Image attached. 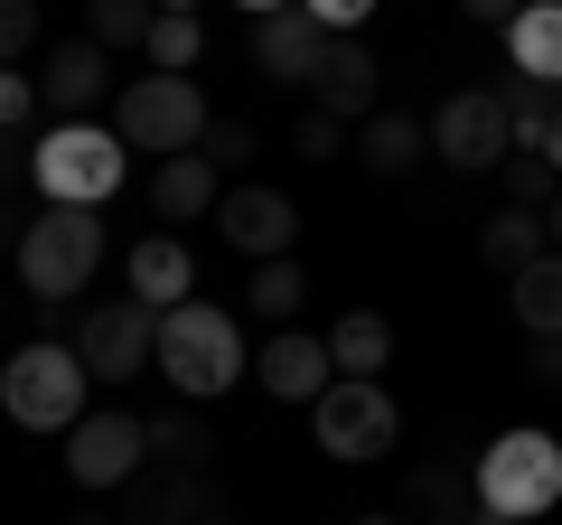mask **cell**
<instances>
[{
    "label": "cell",
    "mask_w": 562,
    "mask_h": 525,
    "mask_svg": "<svg viewBox=\"0 0 562 525\" xmlns=\"http://www.w3.org/2000/svg\"><path fill=\"white\" fill-rule=\"evenodd\" d=\"M357 160L375 169V179H403V169L431 160V122H413V113H375V122H357Z\"/></svg>",
    "instance_id": "d6986e66"
},
{
    "label": "cell",
    "mask_w": 562,
    "mask_h": 525,
    "mask_svg": "<svg viewBox=\"0 0 562 525\" xmlns=\"http://www.w3.org/2000/svg\"><path fill=\"white\" fill-rule=\"evenodd\" d=\"M543 160H553V169H562V122H553V132H543Z\"/></svg>",
    "instance_id": "b9f144b4"
},
{
    "label": "cell",
    "mask_w": 562,
    "mask_h": 525,
    "mask_svg": "<svg viewBox=\"0 0 562 525\" xmlns=\"http://www.w3.org/2000/svg\"><path fill=\"white\" fill-rule=\"evenodd\" d=\"M328 357H338V376H384V357H394V328H384L375 310H347V320L328 328Z\"/></svg>",
    "instance_id": "d4e9b609"
},
{
    "label": "cell",
    "mask_w": 562,
    "mask_h": 525,
    "mask_svg": "<svg viewBox=\"0 0 562 525\" xmlns=\"http://www.w3.org/2000/svg\"><path fill=\"white\" fill-rule=\"evenodd\" d=\"M497 179H506V206H535V216H543V206H553V188H562V169L543 160V150H506Z\"/></svg>",
    "instance_id": "f1b7e54d"
},
{
    "label": "cell",
    "mask_w": 562,
    "mask_h": 525,
    "mask_svg": "<svg viewBox=\"0 0 562 525\" xmlns=\"http://www.w3.org/2000/svg\"><path fill=\"white\" fill-rule=\"evenodd\" d=\"M469 525H516V516H497V506H479V516H469Z\"/></svg>",
    "instance_id": "7bdbcfd3"
},
{
    "label": "cell",
    "mask_w": 562,
    "mask_h": 525,
    "mask_svg": "<svg viewBox=\"0 0 562 525\" xmlns=\"http://www.w3.org/2000/svg\"><path fill=\"white\" fill-rule=\"evenodd\" d=\"M216 198H225V169L206 160V150H179V160H160V179H150V206H160L169 225L216 216Z\"/></svg>",
    "instance_id": "e0dca14e"
},
{
    "label": "cell",
    "mask_w": 562,
    "mask_h": 525,
    "mask_svg": "<svg viewBox=\"0 0 562 525\" xmlns=\"http://www.w3.org/2000/svg\"><path fill=\"white\" fill-rule=\"evenodd\" d=\"M160 0H85V38L94 47H150Z\"/></svg>",
    "instance_id": "484cf974"
},
{
    "label": "cell",
    "mask_w": 562,
    "mask_h": 525,
    "mask_svg": "<svg viewBox=\"0 0 562 525\" xmlns=\"http://www.w3.org/2000/svg\"><path fill=\"white\" fill-rule=\"evenodd\" d=\"M479 254L497 262L506 282H516L525 262H543V254H553V235H543V216H535V206H497V216H487V235H479Z\"/></svg>",
    "instance_id": "603a6c76"
},
{
    "label": "cell",
    "mask_w": 562,
    "mask_h": 525,
    "mask_svg": "<svg viewBox=\"0 0 562 525\" xmlns=\"http://www.w3.org/2000/svg\"><path fill=\"white\" fill-rule=\"evenodd\" d=\"M301 301H310V272H301L291 254H281V262H262V272H254V291H244V310H254V320H272V328H291V310H301Z\"/></svg>",
    "instance_id": "4316f807"
},
{
    "label": "cell",
    "mask_w": 562,
    "mask_h": 525,
    "mask_svg": "<svg viewBox=\"0 0 562 525\" xmlns=\"http://www.w3.org/2000/svg\"><path fill=\"white\" fill-rule=\"evenodd\" d=\"M506 150H516V132H506L497 85H469V94H450L441 113H431V160H450L460 179H479V169H506Z\"/></svg>",
    "instance_id": "9c48e42d"
},
{
    "label": "cell",
    "mask_w": 562,
    "mask_h": 525,
    "mask_svg": "<svg viewBox=\"0 0 562 525\" xmlns=\"http://www.w3.org/2000/svg\"><path fill=\"white\" fill-rule=\"evenodd\" d=\"M469 516H479V479H460V469H413L403 525H469Z\"/></svg>",
    "instance_id": "ffe728a7"
},
{
    "label": "cell",
    "mask_w": 562,
    "mask_h": 525,
    "mask_svg": "<svg viewBox=\"0 0 562 525\" xmlns=\"http://www.w3.org/2000/svg\"><path fill=\"white\" fill-rule=\"evenodd\" d=\"M122 272H132V301H150V310H179V301H188V282H198V262H188V244H179V235H140Z\"/></svg>",
    "instance_id": "ac0fdd59"
},
{
    "label": "cell",
    "mask_w": 562,
    "mask_h": 525,
    "mask_svg": "<svg viewBox=\"0 0 562 525\" xmlns=\"http://www.w3.org/2000/svg\"><path fill=\"white\" fill-rule=\"evenodd\" d=\"M562 85H543V76H525V66H506V85H497V103H506V132H516V150H543V132L562 122Z\"/></svg>",
    "instance_id": "7402d4cb"
},
{
    "label": "cell",
    "mask_w": 562,
    "mask_h": 525,
    "mask_svg": "<svg viewBox=\"0 0 562 525\" xmlns=\"http://www.w3.org/2000/svg\"><path fill=\"white\" fill-rule=\"evenodd\" d=\"M150 338H160V310L150 301H94L76 320V357H85L94 384H132L150 366Z\"/></svg>",
    "instance_id": "30bf717a"
},
{
    "label": "cell",
    "mask_w": 562,
    "mask_h": 525,
    "mask_svg": "<svg viewBox=\"0 0 562 525\" xmlns=\"http://www.w3.org/2000/svg\"><path fill=\"white\" fill-rule=\"evenodd\" d=\"M244 20H272V10H301V0H235Z\"/></svg>",
    "instance_id": "ab89813d"
},
{
    "label": "cell",
    "mask_w": 562,
    "mask_h": 525,
    "mask_svg": "<svg viewBox=\"0 0 562 525\" xmlns=\"http://www.w3.org/2000/svg\"><path fill=\"white\" fill-rule=\"evenodd\" d=\"M0 320H10V310H0Z\"/></svg>",
    "instance_id": "7dc6e473"
},
{
    "label": "cell",
    "mask_w": 562,
    "mask_h": 525,
    "mask_svg": "<svg viewBox=\"0 0 562 525\" xmlns=\"http://www.w3.org/2000/svg\"><path fill=\"white\" fill-rule=\"evenodd\" d=\"M103 262V206H38L20 244V282L29 301H76Z\"/></svg>",
    "instance_id": "277c9868"
},
{
    "label": "cell",
    "mask_w": 562,
    "mask_h": 525,
    "mask_svg": "<svg viewBox=\"0 0 562 525\" xmlns=\"http://www.w3.org/2000/svg\"><path fill=\"white\" fill-rule=\"evenodd\" d=\"M150 366L169 376V394H179V404H216L225 384L244 376V338H235V320H225L216 301H179V310H160Z\"/></svg>",
    "instance_id": "6da1fadb"
},
{
    "label": "cell",
    "mask_w": 562,
    "mask_h": 525,
    "mask_svg": "<svg viewBox=\"0 0 562 525\" xmlns=\"http://www.w3.org/2000/svg\"><path fill=\"white\" fill-rule=\"evenodd\" d=\"M150 460L160 469H206V423L198 413H160L150 423Z\"/></svg>",
    "instance_id": "f546056e"
},
{
    "label": "cell",
    "mask_w": 562,
    "mask_h": 525,
    "mask_svg": "<svg viewBox=\"0 0 562 525\" xmlns=\"http://www.w3.org/2000/svg\"><path fill=\"white\" fill-rule=\"evenodd\" d=\"M103 85H113V47H94V38H66L57 57H47V76H38V94L57 103L66 122H85L103 103Z\"/></svg>",
    "instance_id": "2e32d148"
},
{
    "label": "cell",
    "mask_w": 562,
    "mask_h": 525,
    "mask_svg": "<svg viewBox=\"0 0 562 525\" xmlns=\"http://www.w3.org/2000/svg\"><path fill=\"white\" fill-rule=\"evenodd\" d=\"M206 160H216V169H244V160H254V122H206Z\"/></svg>",
    "instance_id": "e575fe53"
},
{
    "label": "cell",
    "mask_w": 562,
    "mask_h": 525,
    "mask_svg": "<svg viewBox=\"0 0 562 525\" xmlns=\"http://www.w3.org/2000/svg\"><path fill=\"white\" fill-rule=\"evenodd\" d=\"M310 94H319V113H338V122H375L384 66L366 57L357 38H328V57H319V76H310Z\"/></svg>",
    "instance_id": "5bb4252c"
},
{
    "label": "cell",
    "mask_w": 562,
    "mask_h": 525,
    "mask_svg": "<svg viewBox=\"0 0 562 525\" xmlns=\"http://www.w3.org/2000/svg\"><path fill=\"white\" fill-rule=\"evenodd\" d=\"M140 460H150V423H140V413H85V423L66 432V479H76L85 498H122V488L140 479Z\"/></svg>",
    "instance_id": "ba28073f"
},
{
    "label": "cell",
    "mask_w": 562,
    "mask_h": 525,
    "mask_svg": "<svg viewBox=\"0 0 562 525\" xmlns=\"http://www.w3.org/2000/svg\"><path fill=\"white\" fill-rule=\"evenodd\" d=\"M38 76H20V66H0V132H29V113H38Z\"/></svg>",
    "instance_id": "d6a6232c"
},
{
    "label": "cell",
    "mask_w": 562,
    "mask_h": 525,
    "mask_svg": "<svg viewBox=\"0 0 562 525\" xmlns=\"http://www.w3.org/2000/svg\"><path fill=\"white\" fill-rule=\"evenodd\" d=\"M291 150H301V160H338V150H357V142H347V122H338V113H319V103H310L301 132H291Z\"/></svg>",
    "instance_id": "4dcf8cb0"
},
{
    "label": "cell",
    "mask_w": 562,
    "mask_h": 525,
    "mask_svg": "<svg viewBox=\"0 0 562 525\" xmlns=\"http://www.w3.org/2000/svg\"><path fill=\"white\" fill-rule=\"evenodd\" d=\"M29 216H38V206L0 198V262H20V244H29Z\"/></svg>",
    "instance_id": "74e56055"
},
{
    "label": "cell",
    "mask_w": 562,
    "mask_h": 525,
    "mask_svg": "<svg viewBox=\"0 0 562 525\" xmlns=\"http://www.w3.org/2000/svg\"><path fill=\"white\" fill-rule=\"evenodd\" d=\"M479 506H497V516H516V525L553 516L562 506V442L535 432V423L497 432V442L479 450Z\"/></svg>",
    "instance_id": "3957f363"
},
{
    "label": "cell",
    "mask_w": 562,
    "mask_h": 525,
    "mask_svg": "<svg viewBox=\"0 0 562 525\" xmlns=\"http://www.w3.org/2000/svg\"><path fill=\"white\" fill-rule=\"evenodd\" d=\"M206 525H235V516H206Z\"/></svg>",
    "instance_id": "bcb514c9"
},
{
    "label": "cell",
    "mask_w": 562,
    "mask_h": 525,
    "mask_svg": "<svg viewBox=\"0 0 562 525\" xmlns=\"http://www.w3.org/2000/svg\"><path fill=\"white\" fill-rule=\"evenodd\" d=\"M310 423H319V450L328 460H384V450L403 442V413H394V394H384L375 376H338L319 394V404H310Z\"/></svg>",
    "instance_id": "52a82bcc"
},
{
    "label": "cell",
    "mask_w": 562,
    "mask_h": 525,
    "mask_svg": "<svg viewBox=\"0 0 562 525\" xmlns=\"http://www.w3.org/2000/svg\"><path fill=\"white\" fill-rule=\"evenodd\" d=\"M328 57V29L310 20V10H272V20H254V66L272 85H310Z\"/></svg>",
    "instance_id": "4fadbf2b"
},
{
    "label": "cell",
    "mask_w": 562,
    "mask_h": 525,
    "mask_svg": "<svg viewBox=\"0 0 562 525\" xmlns=\"http://www.w3.org/2000/svg\"><path fill=\"white\" fill-rule=\"evenodd\" d=\"M254 376L281 404H319L328 384H338V357H328V338H310V328H272V347L254 357Z\"/></svg>",
    "instance_id": "7c38bea8"
},
{
    "label": "cell",
    "mask_w": 562,
    "mask_h": 525,
    "mask_svg": "<svg viewBox=\"0 0 562 525\" xmlns=\"http://www.w3.org/2000/svg\"><path fill=\"white\" fill-rule=\"evenodd\" d=\"M301 10H310V20L328 29V38H357V29L375 20V0H301Z\"/></svg>",
    "instance_id": "d590c367"
},
{
    "label": "cell",
    "mask_w": 562,
    "mask_h": 525,
    "mask_svg": "<svg viewBox=\"0 0 562 525\" xmlns=\"http://www.w3.org/2000/svg\"><path fill=\"white\" fill-rule=\"evenodd\" d=\"M357 525H403V516H357Z\"/></svg>",
    "instance_id": "ee69618b"
},
{
    "label": "cell",
    "mask_w": 562,
    "mask_h": 525,
    "mask_svg": "<svg viewBox=\"0 0 562 525\" xmlns=\"http://www.w3.org/2000/svg\"><path fill=\"white\" fill-rule=\"evenodd\" d=\"M543 235H553V254H562V188H553V206H543Z\"/></svg>",
    "instance_id": "60d3db41"
},
{
    "label": "cell",
    "mask_w": 562,
    "mask_h": 525,
    "mask_svg": "<svg viewBox=\"0 0 562 525\" xmlns=\"http://www.w3.org/2000/svg\"><path fill=\"white\" fill-rule=\"evenodd\" d=\"M206 94H198V76H132L113 94V132H122V150H160V160H179V150H198L206 142Z\"/></svg>",
    "instance_id": "5b68a950"
},
{
    "label": "cell",
    "mask_w": 562,
    "mask_h": 525,
    "mask_svg": "<svg viewBox=\"0 0 562 525\" xmlns=\"http://www.w3.org/2000/svg\"><path fill=\"white\" fill-rule=\"evenodd\" d=\"M38 38V0H0V66H20Z\"/></svg>",
    "instance_id": "836d02e7"
},
{
    "label": "cell",
    "mask_w": 562,
    "mask_h": 525,
    "mask_svg": "<svg viewBox=\"0 0 562 525\" xmlns=\"http://www.w3.org/2000/svg\"><path fill=\"white\" fill-rule=\"evenodd\" d=\"M85 394H94V376H85L76 338H29V347L0 357V413L20 432H76Z\"/></svg>",
    "instance_id": "7a4b0ae2"
},
{
    "label": "cell",
    "mask_w": 562,
    "mask_h": 525,
    "mask_svg": "<svg viewBox=\"0 0 562 525\" xmlns=\"http://www.w3.org/2000/svg\"><path fill=\"white\" fill-rule=\"evenodd\" d=\"M525 384H562V338H525Z\"/></svg>",
    "instance_id": "8d00e7d4"
},
{
    "label": "cell",
    "mask_w": 562,
    "mask_h": 525,
    "mask_svg": "<svg viewBox=\"0 0 562 525\" xmlns=\"http://www.w3.org/2000/svg\"><path fill=\"white\" fill-rule=\"evenodd\" d=\"M460 10H469L479 29H516V20H525V0H460Z\"/></svg>",
    "instance_id": "f35d334b"
},
{
    "label": "cell",
    "mask_w": 562,
    "mask_h": 525,
    "mask_svg": "<svg viewBox=\"0 0 562 525\" xmlns=\"http://www.w3.org/2000/svg\"><path fill=\"white\" fill-rule=\"evenodd\" d=\"M150 76H188V66L206 57V29H198V10H160V29H150Z\"/></svg>",
    "instance_id": "83f0119b"
},
{
    "label": "cell",
    "mask_w": 562,
    "mask_h": 525,
    "mask_svg": "<svg viewBox=\"0 0 562 525\" xmlns=\"http://www.w3.org/2000/svg\"><path fill=\"white\" fill-rule=\"evenodd\" d=\"M122 179H132V150L103 122H57L38 142V198L47 206H103Z\"/></svg>",
    "instance_id": "8992f818"
},
{
    "label": "cell",
    "mask_w": 562,
    "mask_h": 525,
    "mask_svg": "<svg viewBox=\"0 0 562 525\" xmlns=\"http://www.w3.org/2000/svg\"><path fill=\"white\" fill-rule=\"evenodd\" d=\"M160 10H198V0H160Z\"/></svg>",
    "instance_id": "f6af8a7d"
},
{
    "label": "cell",
    "mask_w": 562,
    "mask_h": 525,
    "mask_svg": "<svg viewBox=\"0 0 562 525\" xmlns=\"http://www.w3.org/2000/svg\"><path fill=\"white\" fill-rule=\"evenodd\" d=\"M20 188H38V142L29 132H0V198H20Z\"/></svg>",
    "instance_id": "1f68e13d"
},
{
    "label": "cell",
    "mask_w": 562,
    "mask_h": 525,
    "mask_svg": "<svg viewBox=\"0 0 562 525\" xmlns=\"http://www.w3.org/2000/svg\"><path fill=\"white\" fill-rule=\"evenodd\" d=\"M206 469H160V479L122 488V525H206Z\"/></svg>",
    "instance_id": "9a60e30c"
},
{
    "label": "cell",
    "mask_w": 562,
    "mask_h": 525,
    "mask_svg": "<svg viewBox=\"0 0 562 525\" xmlns=\"http://www.w3.org/2000/svg\"><path fill=\"white\" fill-rule=\"evenodd\" d=\"M506 301H516V320H525V338H562V254H543V262H525L516 282H506Z\"/></svg>",
    "instance_id": "cb8c5ba5"
},
{
    "label": "cell",
    "mask_w": 562,
    "mask_h": 525,
    "mask_svg": "<svg viewBox=\"0 0 562 525\" xmlns=\"http://www.w3.org/2000/svg\"><path fill=\"white\" fill-rule=\"evenodd\" d=\"M216 235L235 244V254H254V262H281L291 235H301V206L281 198V188H225L216 198Z\"/></svg>",
    "instance_id": "8fae6325"
},
{
    "label": "cell",
    "mask_w": 562,
    "mask_h": 525,
    "mask_svg": "<svg viewBox=\"0 0 562 525\" xmlns=\"http://www.w3.org/2000/svg\"><path fill=\"white\" fill-rule=\"evenodd\" d=\"M506 66L562 85V0H525V20L506 29Z\"/></svg>",
    "instance_id": "44dd1931"
}]
</instances>
